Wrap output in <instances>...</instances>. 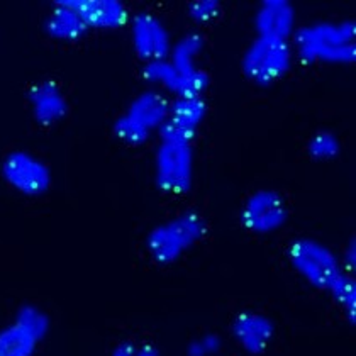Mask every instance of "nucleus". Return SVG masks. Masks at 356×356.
<instances>
[{
	"mask_svg": "<svg viewBox=\"0 0 356 356\" xmlns=\"http://www.w3.org/2000/svg\"><path fill=\"white\" fill-rule=\"evenodd\" d=\"M355 22L319 24L304 28L296 34V46L305 61H353Z\"/></svg>",
	"mask_w": 356,
	"mask_h": 356,
	"instance_id": "obj_1",
	"label": "nucleus"
},
{
	"mask_svg": "<svg viewBox=\"0 0 356 356\" xmlns=\"http://www.w3.org/2000/svg\"><path fill=\"white\" fill-rule=\"evenodd\" d=\"M206 233L204 220L197 214H184L151 231L148 251L158 263L175 261L185 250L195 245Z\"/></svg>",
	"mask_w": 356,
	"mask_h": 356,
	"instance_id": "obj_2",
	"label": "nucleus"
},
{
	"mask_svg": "<svg viewBox=\"0 0 356 356\" xmlns=\"http://www.w3.org/2000/svg\"><path fill=\"white\" fill-rule=\"evenodd\" d=\"M48 327V317L40 309L24 305L17 312L15 323L0 332V356H33Z\"/></svg>",
	"mask_w": 356,
	"mask_h": 356,
	"instance_id": "obj_3",
	"label": "nucleus"
},
{
	"mask_svg": "<svg viewBox=\"0 0 356 356\" xmlns=\"http://www.w3.org/2000/svg\"><path fill=\"white\" fill-rule=\"evenodd\" d=\"M292 261L311 284L319 289L332 290L344 277L338 261L324 246L300 239L292 246Z\"/></svg>",
	"mask_w": 356,
	"mask_h": 356,
	"instance_id": "obj_4",
	"label": "nucleus"
},
{
	"mask_svg": "<svg viewBox=\"0 0 356 356\" xmlns=\"http://www.w3.org/2000/svg\"><path fill=\"white\" fill-rule=\"evenodd\" d=\"M156 181L161 191L184 195L192 184L191 145L161 143L156 154Z\"/></svg>",
	"mask_w": 356,
	"mask_h": 356,
	"instance_id": "obj_5",
	"label": "nucleus"
},
{
	"mask_svg": "<svg viewBox=\"0 0 356 356\" xmlns=\"http://www.w3.org/2000/svg\"><path fill=\"white\" fill-rule=\"evenodd\" d=\"M290 67V48L285 41L260 38L253 42L243 60L248 76L260 83L280 79Z\"/></svg>",
	"mask_w": 356,
	"mask_h": 356,
	"instance_id": "obj_6",
	"label": "nucleus"
},
{
	"mask_svg": "<svg viewBox=\"0 0 356 356\" xmlns=\"http://www.w3.org/2000/svg\"><path fill=\"white\" fill-rule=\"evenodd\" d=\"M2 173L10 187L26 195H40L49 187V170L24 151L10 153L3 161Z\"/></svg>",
	"mask_w": 356,
	"mask_h": 356,
	"instance_id": "obj_7",
	"label": "nucleus"
},
{
	"mask_svg": "<svg viewBox=\"0 0 356 356\" xmlns=\"http://www.w3.org/2000/svg\"><path fill=\"white\" fill-rule=\"evenodd\" d=\"M133 41L138 55L148 63L165 60L170 51V40L163 24L149 14H139L134 17Z\"/></svg>",
	"mask_w": 356,
	"mask_h": 356,
	"instance_id": "obj_8",
	"label": "nucleus"
},
{
	"mask_svg": "<svg viewBox=\"0 0 356 356\" xmlns=\"http://www.w3.org/2000/svg\"><path fill=\"white\" fill-rule=\"evenodd\" d=\"M285 218H287V212H285L284 202L273 192L254 193L248 200L245 212H243V222L258 233L275 229L284 222Z\"/></svg>",
	"mask_w": 356,
	"mask_h": 356,
	"instance_id": "obj_9",
	"label": "nucleus"
},
{
	"mask_svg": "<svg viewBox=\"0 0 356 356\" xmlns=\"http://www.w3.org/2000/svg\"><path fill=\"white\" fill-rule=\"evenodd\" d=\"M65 3L82 17L87 28L114 29L127 21V10L115 0H70Z\"/></svg>",
	"mask_w": 356,
	"mask_h": 356,
	"instance_id": "obj_10",
	"label": "nucleus"
},
{
	"mask_svg": "<svg viewBox=\"0 0 356 356\" xmlns=\"http://www.w3.org/2000/svg\"><path fill=\"white\" fill-rule=\"evenodd\" d=\"M200 49H202V40L199 36L184 38L173 49L172 63H170L178 75L185 80L188 94L192 97H199L207 85L206 73L199 72L193 65V60L199 55Z\"/></svg>",
	"mask_w": 356,
	"mask_h": 356,
	"instance_id": "obj_11",
	"label": "nucleus"
},
{
	"mask_svg": "<svg viewBox=\"0 0 356 356\" xmlns=\"http://www.w3.org/2000/svg\"><path fill=\"white\" fill-rule=\"evenodd\" d=\"M29 100L36 121L42 126L60 121L67 114L68 106L55 82H41L29 90Z\"/></svg>",
	"mask_w": 356,
	"mask_h": 356,
	"instance_id": "obj_12",
	"label": "nucleus"
},
{
	"mask_svg": "<svg viewBox=\"0 0 356 356\" xmlns=\"http://www.w3.org/2000/svg\"><path fill=\"white\" fill-rule=\"evenodd\" d=\"M257 26L261 38L285 41L293 26V10L287 2H265L258 13Z\"/></svg>",
	"mask_w": 356,
	"mask_h": 356,
	"instance_id": "obj_13",
	"label": "nucleus"
},
{
	"mask_svg": "<svg viewBox=\"0 0 356 356\" xmlns=\"http://www.w3.org/2000/svg\"><path fill=\"white\" fill-rule=\"evenodd\" d=\"M234 334L250 353H261L272 339L273 326L268 319L258 314H241L234 323Z\"/></svg>",
	"mask_w": 356,
	"mask_h": 356,
	"instance_id": "obj_14",
	"label": "nucleus"
},
{
	"mask_svg": "<svg viewBox=\"0 0 356 356\" xmlns=\"http://www.w3.org/2000/svg\"><path fill=\"white\" fill-rule=\"evenodd\" d=\"M168 102L156 92H146V94L139 95L131 104L129 112H127L131 119H134L139 126L148 131L153 129V127H160L168 119Z\"/></svg>",
	"mask_w": 356,
	"mask_h": 356,
	"instance_id": "obj_15",
	"label": "nucleus"
},
{
	"mask_svg": "<svg viewBox=\"0 0 356 356\" xmlns=\"http://www.w3.org/2000/svg\"><path fill=\"white\" fill-rule=\"evenodd\" d=\"M46 28H48V33L58 40H76L83 36L85 31L88 29L82 17L65 2H58L55 10L48 17Z\"/></svg>",
	"mask_w": 356,
	"mask_h": 356,
	"instance_id": "obj_16",
	"label": "nucleus"
},
{
	"mask_svg": "<svg viewBox=\"0 0 356 356\" xmlns=\"http://www.w3.org/2000/svg\"><path fill=\"white\" fill-rule=\"evenodd\" d=\"M206 114V104L200 97H180L170 107L168 119L187 129L195 131Z\"/></svg>",
	"mask_w": 356,
	"mask_h": 356,
	"instance_id": "obj_17",
	"label": "nucleus"
},
{
	"mask_svg": "<svg viewBox=\"0 0 356 356\" xmlns=\"http://www.w3.org/2000/svg\"><path fill=\"white\" fill-rule=\"evenodd\" d=\"M145 76L149 82H158L163 83L168 90L175 92L180 97H192L188 94V87L185 83V80L173 70L170 63H166L165 60L161 61H151L148 67L145 68Z\"/></svg>",
	"mask_w": 356,
	"mask_h": 356,
	"instance_id": "obj_18",
	"label": "nucleus"
},
{
	"mask_svg": "<svg viewBox=\"0 0 356 356\" xmlns=\"http://www.w3.org/2000/svg\"><path fill=\"white\" fill-rule=\"evenodd\" d=\"M115 134L119 139H122L124 143H129V145H143V143L148 139L149 131L145 129L143 126L131 119L129 115H124L115 122Z\"/></svg>",
	"mask_w": 356,
	"mask_h": 356,
	"instance_id": "obj_19",
	"label": "nucleus"
},
{
	"mask_svg": "<svg viewBox=\"0 0 356 356\" xmlns=\"http://www.w3.org/2000/svg\"><path fill=\"white\" fill-rule=\"evenodd\" d=\"M331 292L332 296L336 297V300L346 307L350 316H355V284L346 277V275L334 285V289H332Z\"/></svg>",
	"mask_w": 356,
	"mask_h": 356,
	"instance_id": "obj_20",
	"label": "nucleus"
},
{
	"mask_svg": "<svg viewBox=\"0 0 356 356\" xmlns=\"http://www.w3.org/2000/svg\"><path fill=\"white\" fill-rule=\"evenodd\" d=\"M338 141L327 133L317 134L311 143V154L316 158H331L338 153Z\"/></svg>",
	"mask_w": 356,
	"mask_h": 356,
	"instance_id": "obj_21",
	"label": "nucleus"
},
{
	"mask_svg": "<svg viewBox=\"0 0 356 356\" xmlns=\"http://www.w3.org/2000/svg\"><path fill=\"white\" fill-rule=\"evenodd\" d=\"M219 13L218 2H212V0H207V2H193L191 7V14L193 15L195 21H211L214 19Z\"/></svg>",
	"mask_w": 356,
	"mask_h": 356,
	"instance_id": "obj_22",
	"label": "nucleus"
},
{
	"mask_svg": "<svg viewBox=\"0 0 356 356\" xmlns=\"http://www.w3.org/2000/svg\"><path fill=\"white\" fill-rule=\"evenodd\" d=\"M219 348V339L214 338V336H206V338L199 339L191 346V355L192 356H207L214 353Z\"/></svg>",
	"mask_w": 356,
	"mask_h": 356,
	"instance_id": "obj_23",
	"label": "nucleus"
}]
</instances>
